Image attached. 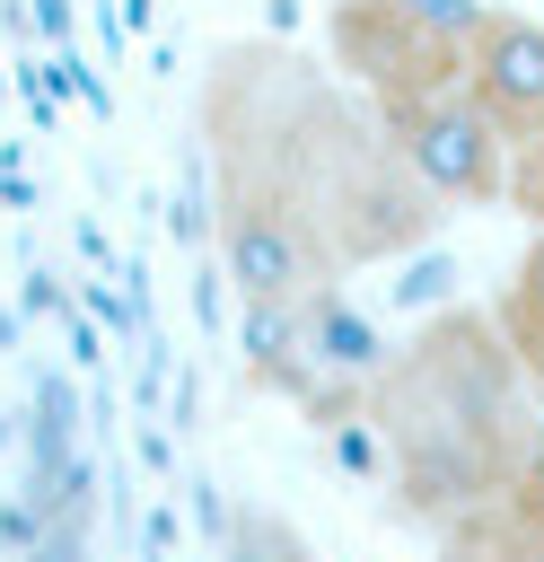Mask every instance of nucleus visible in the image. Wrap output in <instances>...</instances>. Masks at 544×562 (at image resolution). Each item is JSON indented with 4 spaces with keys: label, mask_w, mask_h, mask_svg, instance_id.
I'll use <instances>...</instances> for the list:
<instances>
[{
    "label": "nucleus",
    "mask_w": 544,
    "mask_h": 562,
    "mask_svg": "<svg viewBox=\"0 0 544 562\" xmlns=\"http://www.w3.org/2000/svg\"><path fill=\"white\" fill-rule=\"evenodd\" d=\"M342 79L272 35H237L202 70V149H211V228L237 307H281L333 290L342 263L316 228V167L342 114Z\"/></svg>",
    "instance_id": "nucleus-1"
},
{
    "label": "nucleus",
    "mask_w": 544,
    "mask_h": 562,
    "mask_svg": "<svg viewBox=\"0 0 544 562\" xmlns=\"http://www.w3.org/2000/svg\"><path fill=\"white\" fill-rule=\"evenodd\" d=\"M351 422L369 430L395 509L430 536L491 501L544 439L535 378L500 342L491 307H439L404 342H386Z\"/></svg>",
    "instance_id": "nucleus-2"
},
{
    "label": "nucleus",
    "mask_w": 544,
    "mask_h": 562,
    "mask_svg": "<svg viewBox=\"0 0 544 562\" xmlns=\"http://www.w3.org/2000/svg\"><path fill=\"white\" fill-rule=\"evenodd\" d=\"M439 220H447V211H439L430 184L395 158V140L377 132V114H369L360 97H342V114H333V132H325V167H316V228H325V255H333L342 272L395 263V255L430 246Z\"/></svg>",
    "instance_id": "nucleus-3"
},
{
    "label": "nucleus",
    "mask_w": 544,
    "mask_h": 562,
    "mask_svg": "<svg viewBox=\"0 0 544 562\" xmlns=\"http://www.w3.org/2000/svg\"><path fill=\"white\" fill-rule=\"evenodd\" d=\"M483 0H333L325 9V44H333V79L360 105H404L430 88L465 79V35H474Z\"/></svg>",
    "instance_id": "nucleus-4"
},
{
    "label": "nucleus",
    "mask_w": 544,
    "mask_h": 562,
    "mask_svg": "<svg viewBox=\"0 0 544 562\" xmlns=\"http://www.w3.org/2000/svg\"><path fill=\"white\" fill-rule=\"evenodd\" d=\"M377 351L386 342L351 316L342 281L333 290H307V299H281V307H246V369L272 395H290L307 422H351Z\"/></svg>",
    "instance_id": "nucleus-5"
},
{
    "label": "nucleus",
    "mask_w": 544,
    "mask_h": 562,
    "mask_svg": "<svg viewBox=\"0 0 544 562\" xmlns=\"http://www.w3.org/2000/svg\"><path fill=\"white\" fill-rule=\"evenodd\" d=\"M369 114H377V132L395 140V158L430 184L439 211H483V202H500V184H509V140H500V123L465 97V79H456V88H430V97H404V105H369Z\"/></svg>",
    "instance_id": "nucleus-6"
},
{
    "label": "nucleus",
    "mask_w": 544,
    "mask_h": 562,
    "mask_svg": "<svg viewBox=\"0 0 544 562\" xmlns=\"http://www.w3.org/2000/svg\"><path fill=\"white\" fill-rule=\"evenodd\" d=\"M465 97L500 123V140L544 132V18L483 0L465 35Z\"/></svg>",
    "instance_id": "nucleus-7"
},
{
    "label": "nucleus",
    "mask_w": 544,
    "mask_h": 562,
    "mask_svg": "<svg viewBox=\"0 0 544 562\" xmlns=\"http://www.w3.org/2000/svg\"><path fill=\"white\" fill-rule=\"evenodd\" d=\"M430 562H544V439L491 501H474L456 527H439Z\"/></svg>",
    "instance_id": "nucleus-8"
},
{
    "label": "nucleus",
    "mask_w": 544,
    "mask_h": 562,
    "mask_svg": "<svg viewBox=\"0 0 544 562\" xmlns=\"http://www.w3.org/2000/svg\"><path fill=\"white\" fill-rule=\"evenodd\" d=\"M491 325H500V342L535 369L544 360V228L526 237V255L509 263V281H500V299H491Z\"/></svg>",
    "instance_id": "nucleus-9"
},
{
    "label": "nucleus",
    "mask_w": 544,
    "mask_h": 562,
    "mask_svg": "<svg viewBox=\"0 0 544 562\" xmlns=\"http://www.w3.org/2000/svg\"><path fill=\"white\" fill-rule=\"evenodd\" d=\"M219 562H316V553H307V536H298L281 509L237 501V509H228V544H219Z\"/></svg>",
    "instance_id": "nucleus-10"
},
{
    "label": "nucleus",
    "mask_w": 544,
    "mask_h": 562,
    "mask_svg": "<svg viewBox=\"0 0 544 562\" xmlns=\"http://www.w3.org/2000/svg\"><path fill=\"white\" fill-rule=\"evenodd\" d=\"M500 202H509L526 228H544V132L509 140V184H500Z\"/></svg>",
    "instance_id": "nucleus-11"
},
{
    "label": "nucleus",
    "mask_w": 544,
    "mask_h": 562,
    "mask_svg": "<svg viewBox=\"0 0 544 562\" xmlns=\"http://www.w3.org/2000/svg\"><path fill=\"white\" fill-rule=\"evenodd\" d=\"M526 378H535V413H544V360H535V369H526Z\"/></svg>",
    "instance_id": "nucleus-12"
}]
</instances>
